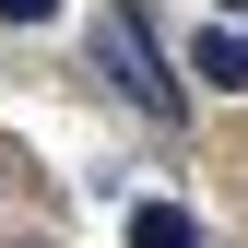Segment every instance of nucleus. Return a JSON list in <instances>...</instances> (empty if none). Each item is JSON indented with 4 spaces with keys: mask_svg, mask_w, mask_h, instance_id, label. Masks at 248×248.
I'll use <instances>...</instances> for the list:
<instances>
[{
    "mask_svg": "<svg viewBox=\"0 0 248 248\" xmlns=\"http://www.w3.org/2000/svg\"><path fill=\"white\" fill-rule=\"evenodd\" d=\"M189 71L213 83V95H248V36H236V24H201V47H189Z\"/></svg>",
    "mask_w": 248,
    "mask_h": 248,
    "instance_id": "2",
    "label": "nucleus"
},
{
    "mask_svg": "<svg viewBox=\"0 0 248 248\" xmlns=\"http://www.w3.org/2000/svg\"><path fill=\"white\" fill-rule=\"evenodd\" d=\"M59 12V0H0V24H47Z\"/></svg>",
    "mask_w": 248,
    "mask_h": 248,
    "instance_id": "4",
    "label": "nucleus"
},
{
    "mask_svg": "<svg viewBox=\"0 0 248 248\" xmlns=\"http://www.w3.org/2000/svg\"><path fill=\"white\" fill-rule=\"evenodd\" d=\"M130 248H201V225H189L177 201H142V213H130Z\"/></svg>",
    "mask_w": 248,
    "mask_h": 248,
    "instance_id": "3",
    "label": "nucleus"
},
{
    "mask_svg": "<svg viewBox=\"0 0 248 248\" xmlns=\"http://www.w3.org/2000/svg\"><path fill=\"white\" fill-rule=\"evenodd\" d=\"M95 71H118V83H130V95L154 107V118H177V107H189V95H177V83H166V59L142 47V24L118 12V0H107V24H95Z\"/></svg>",
    "mask_w": 248,
    "mask_h": 248,
    "instance_id": "1",
    "label": "nucleus"
}]
</instances>
